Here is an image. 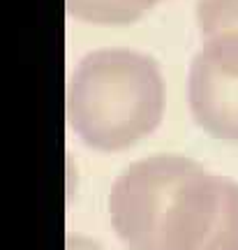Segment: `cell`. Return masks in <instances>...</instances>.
<instances>
[{
	"label": "cell",
	"instance_id": "1",
	"mask_svg": "<svg viewBox=\"0 0 238 250\" xmlns=\"http://www.w3.org/2000/svg\"><path fill=\"white\" fill-rule=\"evenodd\" d=\"M109 215L130 250H238V183L183 155L130 165Z\"/></svg>",
	"mask_w": 238,
	"mask_h": 250
},
{
	"label": "cell",
	"instance_id": "2",
	"mask_svg": "<svg viewBox=\"0 0 238 250\" xmlns=\"http://www.w3.org/2000/svg\"><path fill=\"white\" fill-rule=\"evenodd\" d=\"M164 114V79L158 62L132 49L83 56L67 83V121L81 142L102 153L146 139Z\"/></svg>",
	"mask_w": 238,
	"mask_h": 250
},
{
	"label": "cell",
	"instance_id": "3",
	"mask_svg": "<svg viewBox=\"0 0 238 250\" xmlns=\"http://www.w3.org/2000/svg\"><path fill=\"white\" fill-rule=\"evenodd\" d=\"M187 100L203 132L238 144V30L206 37L190 65Z\"/></svg>",
	"mask_w": 238,
	"mask_h": 250
},
{
	"label": "cell",
	"instance_id": "4",
	"mask_svg": "<svg viewBox=\"0 0 238 250\" xmlns=\"http://www.w3.org/2000/svg\"><path fill=\"white\" fill-rule=\"evenodd\" d=\"M159 0H65L70 17L95 26H127Z\"/></svg>",
	"mask_w": 238,
	"mask_h": 250
},
{
	"label": "cell",
	"instance_id": "5",
	"mask_svg": "<svg viewBox=\"0 0 238 250\" xmlns=\"http://www.w3.org/2000/svg\"><path fill=\"white\" fill-rule=\"evenodd\" d=\"M197 26L203 37L238 30V0H197Z\"/></svg>",
	"mask_w": 238,
	"mask_h": 250
},
{
	"label": "cell",
	"instance_id": "6",
	"mask_svg": "<svg viewBox=\"0 0 238 250\" xmlns=\"http://www.w3.org/2000/svg\"><path fill=\"white\" fill-rule=\"evenodd\" d=\"M65 250H102V248H99L95 241H90V239H83V236H70Z\"/></svg>",
	"mask_w": 238,
	"mask_h": 250
}]
</instances>
